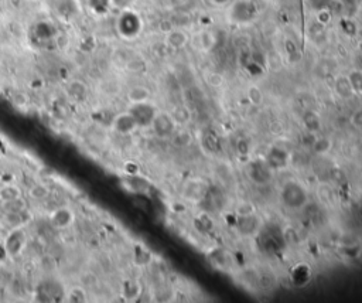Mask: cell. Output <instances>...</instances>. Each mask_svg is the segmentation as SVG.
Masks as SVG:
<instances>
[{
    "label": "cell",
    "mask_w": 362,
    "mask_h": 303,
    "mask_svg": "<svg viewBox=\"0 0 362 303\" xmlns=\"http://www.w3.org/2000/svg\"><path fill=\"white\" fill-rule=\"evenodd\" d=\"M130 115L133 116L137 126L150 125L153 122V119L156 116V112L149 104L146 102H139V104H133V107L130 108Z\"/></svg>",
    "instance_id": "6da1fadb"
},
{
    "label": "cell",
    "mask_w": 362,
    "mask_h": 303,
    "mask_svg": "<svg viewBox=\"0 0 362 303\" xmlns=\"http://www.w3.org/2000/svg\"><path fill=\"white\" fill-rule=\"evenodd\" d=\"M113 128L119 133L128 135V133H132L137 128V124H136L133 116L130 115V112L120 113V115H117L116 118L113 119Z\"/></svg>",
    "instance_id": "7a4b0ae2"
},
{
    "label": "cell",
    "mask_w": 362,
    "mask_h": 303,
    "mask_svg": "<svg viewBox=\"0 0 362 303\" xmlns=\"http://www.w3.org/2000/svg\"><path fill=\"white\" fill-rule=\"evenodd\" d=\"M26 244V235L23 231H13L6 239V250L10 255H17L24 248Z\"/></svg>",
    "instance_id": "3957f363"
},
{
    "label": "cell",
    "mask_w": 362,
    "mask_h": 303,
    "mask_svg": "<svg viewBox=\"0 0 362 303\" xmlns=\"http://www.w3.org/2000/svg\"><path fill=\"white\" fill-rule=\"evenodd\" d=\"M51 221L55 227L65 228V227L71 226V223L74 221V214L68 208H57L51 215Z\"/></svg>",
    "instance_id": "277c9868"
},
{
    "label": "cell",
    "mask_w": 362,
    "mask_h": 303,
    "mask_svg": "<svg viewBox=\"0 0 362 303\" xmlns=\"http://www.w3.org/2000/svg\"><path fill=\"white\" fill-rule=\"evenodd\" d=\"M152 125L158 135H167L173 129V122H171L169 115H166V113H157L153 119Z\"/></svg>",
    "instance_id": "5b68a950"
},
{
    "label": "cell",
    "mask_w": 362,
    "mask_h": 303,
    "mask_svg": "<svg viewBox=\"0 0 362 303\" xmlns=\"http://www.w3.org/2000/svg\"><path fill=\"white\" fill-rule=\"evenodd\" d=\"M22 197V190L16 185H5L0 187V201L9 203Z\"/></svg>",
    "instance_id": "8992f818"
},
{
    "label": "cell",
    "mask_w": 362,
    "mask_h": 303,
    "mask_svg": "<svg viewBox=\"0 0 362 303\" xmlns=\"http://www.w3.org/2000/svg\"><path fill=\"white\" fill-rule=\"evenodd\" d=\"M149 96H150V92H149V89L145 88V87H140V85H137V87H133V88L129 91V94H128L129 101L132 102V104L146 102Z\"/></svg>",
    "instance_id": "52a82bcc"
},
{
    "label": "cell",
    "mask_w": 362,
    "mask_h": 303,
    "mask_svg": "<svg viewBox=\"0 0 362 303\" xmlns=\"http://www.w3.org/2000/svg\"><path fill=\"white\" fill-rule=\"evenodd\" d=\"M48 193H50V190H48L47 186L38 183V185H33L30 187L29 196L33 200H44V198H47Z\"/></svg>",
    "instance_id": "ba28073f"
},
{
    "label": "cell",
    "mask_w": 362,
    "mask_h": 303,
    "mask_svg": "<svg viewBox=\"0 0 362 303\" xmlns=\"http://www.w3.org/2000/svg\"><path fill=\"white\" fill-rule=\"evenodd\" d=\"M67 89H68L70 95L74 96V98H81V96L85 95V92H87V88H85V85H84L81 81H72Z\"/></svg>",
    "instance_id": "9c48e42d"
},
{
    "label": "cell",
    "mask_w": 362,
    "mask_h": 303,
    "mask_svg": "<svg viewBox=\"0 0 362 303\" xmlns=\"http://www.w3.org/2000/svg\"><path fill=\"white\" fill-rule=\"evenodd\" d=\"M249 98H251L252 102H253L255 105H260V104H262V92L259 91L257 87H251V88H249Z\"/></svg>",
    "instance_id": "30bf717a"
},
{
    "label": "cell",
    "mask_w": 362,
    "mask_h": 303,
    "mask_svg": "<svg viewBox=\"0 0 362 303\" xmlns=\"http://www.w3.org/2000/svg\"><path fill=\"white\" fill-rule=\"evenodd\" d=\"M68 297H70V300L79 302V300H85V293H84V291L79 289V288H75V289H72V291L68 293Z\"/></svg>",
    "instance_id": "8fae6325"
}]
</instances>
